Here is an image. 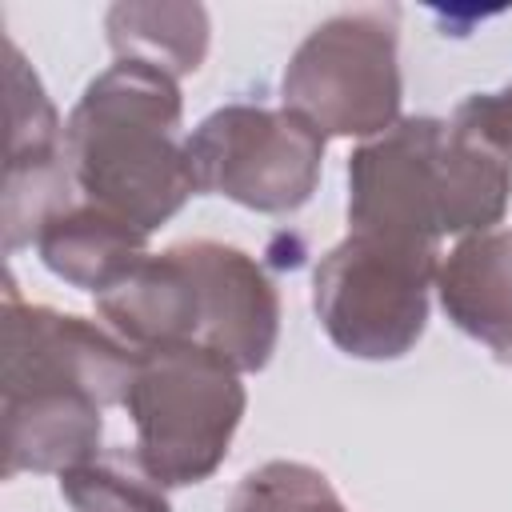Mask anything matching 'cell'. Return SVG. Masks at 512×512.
Masks as SVG:
<instances>
[{
    "mask_svg": "<svg viewBox=\"0 0 512 512\" xmlns=\"http://www.w3.org/2000/svg\"><path fill=\"white\" fill-rule=\"evenodd\" d=\"M180 100L168 72L124 60L104 72L68 124V160L88 196L108 212L152 228L196 188L192 160L176 152Z\"/></svg>",
    "mask_w": 512,
    "mask_h": 512,
    "instance_id": "1",
    "label": "cell"
},
{
    "mask_svg": "<svg viewBox=\"0 0 512 512\" xmlns=\"http://www.w3.org/2000/svg\"><path fill=\"white\" fill-rule=\"evenodd\" d=\"M124 404L140 428V460L164 484H196L228 452L244 392L232 364L204 348H148Z\"/></svg>",
    "mask_w": 512,
    "mask_h": 512,
    "instance_id": "2",
    "label": "cell"
},
{
    "mask_svg": "<svg viewBox=\"0 0 512 512\" xmlns=\"http://www.w3.org/2000/svg\"><path fill=\"white\" fill-rule=\"evenodd\" d=\"M432 244L356 232L316 272V312L356 356H400L424 328Z\"/></svg>",
    "mask_w": 512,
    "mask_h": 512,
    "instance_id": "3",
    "label": "cell"
},
{
    "mask_svg": "<svg viewBox=\"0 0 512 512\" xmlns=\"http://www.w3.org/2000/svg\"><path fill=\"white\" fill-rule=\"evenodd\" d=\"M284 100L316 132L388 128L400 100V76L384 12H352L316 28L284 76Z\"/></svg>",
    "mask_w": 512,
    "mask_h": 512,
    "instance_id": "4",
    "label": "cell"
},
{
    "mask_svg": "<svg viewBox=\"0 0 512 512\" xmlns=\"http://www.w3.org/2000/svg\"><path fill=\"white\" fill-rule=\"evenodd\" d=\"M320 132L296 112L228 108L188 144L200 188H220L248 208H296L320 168Z\"/></svg>",
    "mask_w": 512,
    "mask_h": 512,
    "instance_id": "5",
    "label": "cell"
},
{
    "mask_svg": "<svg viewBox=\"0 0 512 512\" xmlns=\"http://www.w3.org/2000/svg\"><path fill=\"white\" fill-rule=\"evenodd\" d=\"M200 280V348L232 368H260L276 340V296L268 280L232 248L184 244Z\"/></svg>",
    "mask_w": 512,
    "mask_h": 512,
    "instance_id": "6",
    "label": "cell"
},
{
    "mask_svg": "<svg viewBox=\"0 0 512 512\" xmlns=\"http://www.w3.org/2000/svg\"><path fill=\"white\" fill-rule=\"evenodd\" d=\"M100 436V404L72 388L8 392V472L88 460Z\"/></svg>",
    "mask_w": 512,
    "mask_h": 512,
    "instance_id": "7",
    "label": "cell"
},
{
    "mask_svg": "<svg viewBox=\"0 0 512 512\" xmlns=\"http://www.w3.org/2000/svg\"><path fill=\"white\" fill-rule=\"evenodd\" d=\"M140 244H144V228H136L132 220L108 208L72 212L40 228V252L48 268L96 292H108L144 260Z\"/></svg>",
    "mask_w": 512,
    "mask_h": 512,
    "instance_id": "8",
    "label": "cell"
},
{
    "mask_svg": "<svg viewBox=\"0 0 512 512\" xmlns=\"http://www.w3.org/2000/svg\"><path fill=\"white\" fill-rule=\"evenodd\" d=\"M444 308L460 328L512 348V236H480L460 244L444 268Z\"/></svg>",
    "mask_w": 512,
    "mask_h": 512,
    "instance_id": "9",
    "label": "cell"
},
{
    "mask_svg": "<svg viewBox=\"0 0 512 512\" xmlns=\"http://www.w3.org/2000/svg\"><path fill=\"white\" fill-rule=\"evenodd\" d=\"M160 480L144 460L124 452L80 460L64 472V492L80 512H168V500L156 488Z\"/></svg>",
    "mask_w": 512,
    "mask_h": 512,
    "instance_id": "10",
    "label": "cell"
},
{
    "mask_svg": "<svg viewBox=\"0 0 512 512\" xmlns=\"http://www.w3.org/2000/svg\"><path fill=\"white\" fill-rule=\"evenodd\" d=\"M228 512H344V508L320 472L300 464H268L244 476Z\"/></svg>",
    "mask_w": 512,
    "mask_h": 512,
    "instance_id": "11",
    "label": "cell"
}]
</instances>
